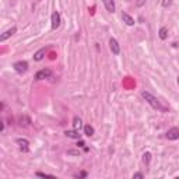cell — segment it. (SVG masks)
Returning <instances> with one entry per match:
<instances>
[{
	"mask_svg": "<svg viewBox=\"0 0 179 179\" xmlns=\"http://www.w3.org/2000/svg\"><path fill=\"white\" fill-rule=\"evenodd\" d=\"M45 56V49H39V51L34 55V60H37V62H41Z\"/></svg>",
	"mask_w": 179,
	"mask_h": 179,
	"instance_id": "obj_14",
	"label": "cell"
},
{
	"mask_svg": "<svg viewBox=\"0 0 179 179\" xmlns=\"http://www.w3.org/2000/svg\"><path fill=\"white\" fill-rule=\"evenodd\" d=\"M65 134L67 136V137H70V139H76V140H78L80 139V133H78V130H66L65 132Z\"/></svg>",
	"mask_w": 179,
	"mask_h": 179,
	"instance_id": "obj_11",
	"label": "cell"
},
{
	"mask_svg": "<svg viewBox=\"0 0 179 179\" xmlns=\"http://www.w3.org/2000/svg\"><path fill=\"white\" fill-rule=\"evenodd\" d=\"M73 128L76 129V130H80L81 128H84V126H83V121H81V118H78V116H74L73 118Z\"/></svg>",
	"mask_w": 179,
	"mask_h": 179,
	"instance_id": "obj_12",
	"label": "cell"
},
{
	"mask_svg": "<svg viewBox=\"0 0 179 179\" xmlns=\"http://www.w3.org/2000/svg\"><path fill=\"white\" fill-rule=\"evenodd\" d=\"M144 178V175H143L141 172H136V174H133V179H143Z\"/></svg>",
	"mask_w": 179,
	"mask_h": 179,
	"instance_id": "obj_18",
	"label": "cell"
},
{
	"mask_svg": "<svg viewBox=\"0 0 179 179\" xmlns=\"http://www.w3.org/2000/svg\"><path fill=\"white\" fill-rule=\"evenodd\" d=\"M104 6H105L106 11H109V13H115V2L113 0H102Z\"/></svg>",
	"mask_w": 179,
	"mask_h": 179,
	"instance_id": "obj_9",
	"label": "cell"
},
{
	"mask_svg": "<svg viewBox=\"0 0 179 179\" xmlns=\"http://www.w3.org/2000/svg\"><path fill=\"white\" fill-rule=\"evenodd\" d=\"M165 137L168 140H178L179 139V128H172L165 133Z\"/></svg>",
	"mask_w": 179,
	"mask_h": 179,
	"instance_id": "obj_4",
	"label": "cell"
},
{
	"mask_svg": "<svg viewBox=\"0 0 179 179\" xmlns=\"http://www.w3.org/2000/svg\"><path fill=\"white\" fill-rule=\"evenodd\" d=\"M158 35H160V38L162 41H165L167 38H168V28H167V27H162V28H160V32H158Z\"/></svg>",
	"mask_w": 179,
	"mask_h": 179,
	"instance_id": "obj_13",
	"label": "cell"
},
{
	"mask_svg": "<svg viewBox=\"0 0 179 179\" xmlns=\"http://www.w3.org/2000/svg\"><path fill=\"white\" fill-rule=\"evenodd\" d=\"M178 84H179V77H178Z\"/></svg>",
	"mask_w": 179,
	"mask_h": 179,
	"instance_id": "obj_21",
	"label": "cell"
},
{
	"mask_svg": "<svg viewBox=\"0 0 179 179\" xmlns=\"http://www.w3.org/2000/svg\"><path fill=\"white\" fill-rule=\"evenodd\" d=\"M122 20H123V22H126L128 25H134V18H133L130 14H128V13H123V14H122Z\"/></svg>",
	"mask_w": 179,
	"mask_h": 179,
	"instance_id": "obj_10",
	"label": "cell"
},
{
	"mask_svg": "<svg viewBox=\"0 0 179 179\" xmlns=\"http://www.w3.org/2000/svg\"><path fill=\"white\" fill-rule=\"evenodd\" d=\"M109 48L113 55H119L121 53V46H119V44H118V41L115 38H111L109 39Z\"/></svg>",
	"mask_w": 179,
	"mask_h": 179,
	"instance_id": "obj_6",
	"label": "cell"
},
{
	"mask_svg": "<svg viewBox=\"0 0 179 179\" xmlns=\"http://www.w3.org/2000/svg\"><path fill=\"white\" fill-rule=\"evenodd\" d=\"M141 97H143L144 99H146V101H147L148 104H150L151 106H153L154 109L161 111V112H167V108H164V106L161 105L160 101H158V99L155 98V97H154L153 94H150L148 91H143V92H141Z\"/></svg>",
	"mask_w": 179,
	"mask_h": 179,
	"instance_id": "obj_1",
	"label": "cell"
},
{
	"mask_svg": "<svg viewBox=\"0 0 179 179\" xmlns=\"http://www.w3.org/2000/svg\"><path fill=\"white\" fill-rule=\"evenodd\" d=\"M143 161H144V164H146V165L150 164V161H151V154H150V153H144V154H143Z\"/></svg>",
	"mask_w": 179,
	"mask_h": 179,
	"instance_id": "obj_16",
	"label": "cell"
},
{
	"mask_svg": "<svg viewBox=\"0 0 179 179\" xmlns=\"http://www.w3.org/2000/svg\"><path fill=\"white\" fill-rule=\"evenodd\" d=\"M51 22H52V29H56V28H59V27H60V22H62V20H60V14H59L58 11H53V13H52Z\"/></svg>",
	"mask_w": 179,
	"mask_h": 179,
	"instance_id": "obj_2",
	"label": "cell"
},
{
	"mask_svg": "<svg viewBox=\"0 0 179 179\" xmlns=\"http://www.w3.org/2000/svg\"><path fill=\"white\" fill-rule=\"evenodd\" d=\"M85 144H84V141H78V147H84Z\"/></svg>",
	"mask_w": 179,
	"mask_h": 179,
	"instance_id": "obj_20",
	"label": "cell"
},
{
	"mask_svg": "<svg viewBox=\"0 0 179 179\" xmlns=\"http://www.w3.org/2000/svg\"><path fill=\"white\" fill-rule=\"evenodd\" d=\"M51 76H52L51 69H42L35 74V78H37V80H44V78H49Z\"/></svg>",
	"mask_w": 179,
	"mask_h": 179,
	"instance_id": "obj_5",
	"label": "cell"
},
{
	"mask_svg": "<svg viewBox=\"0 0 179 179\" xmlns=\"http://www.w3.org/2000/svg\"><path fill=\"white\" fill-rule=\"evenodd\" d=\"M37 176H42V178H45V176H53V175H49V174H44V172H37Z\"/></svg>",
	"mask_w": 179,
	"mask_h": 179,
	"instance_id": "obj_19",
	"label": "cell"
},
{
	"mask_svg": "<svg viewBox=\"0 0 179 179\" xmlns=\"http://www.w3.org/2000/svg\"><path fill=\"white\" fill-rule=\"evenodd\" d=\"M15 32H17V28H15V27H11L10 29H7L6 32H3L2 35H0V42H4L7 38H10L11 35H14Z\"/></svg>",
	"mask_w": 179,
	"mask_h": 179,
	"instance_id": "obj_8",
	"label": "cell"
},
{
	"mask_svg": "<svg viewBox=\"0 0 179 179\" xmlns=\"http://www.w3.org/2000/svg\"><path fill=\"white\" fill-rule=\"evenodd\" d=\"M15 143L20 146V150H21L22 153H28L29 143H28V140H27V139H17V140H15Z\"/></svg>",
	"mask_w": 179,
	"mask_h": 179,
	"instance_id": "obj_7",
	"label": "cell"
},
{
	"mask_svg": "<svg viewBox=\"0 0 179 179\" xmlns=\"http://www.w3.org/2000/svg\"><path fill=\"white\" fill-rule=\"evenodd\" d=\"M14 70L17 73H25L28 70V63L24 62V60H20V62H15L14 63Z\"/></svg>",
	"mask_w": 179,
	"mask_h": 179,
	"instance_id": "obj_3",
	"label": "cell"
},
{
	"mask_svg": "<svg viewBox=\"0 0 179 179\" xmlns=\"http://www.w3.org/2000/svg\"><path fill=\"white\" fill-rule=\"evenodd\" d=\"M84 133H85V136L91 137V136L94 134V128H92L91 124H85L84 126Z\"/></svg>",
	"mask_w": 179,
	"mask_h": 179,
	"instance_id": "obj_15",
	"label": "cell"
},
{
	"mask_svg": "<svg viewBox=\"0 0 179 179\" xmlns=\"http://www.w3.org/2000/svg\"><path fill=\"white\" fill-rule=\"evenodd\" d=\"M67 155H80V151L78 150H69L67 151Z\"/></svg>",
	"mask_w": 179,
	"mask_h": 179,
	"instance_id": "obj_17",
	"label": "cell"
}]
</instances>
